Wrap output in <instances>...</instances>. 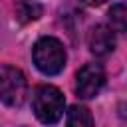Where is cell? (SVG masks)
I'll use <instances>...</instances> for the list:
<instances>
[{
	"instance_id": "cell-1",
	"label": "cell",
	"mask_w": 127,
	"mask_h": 127,
	"mask_svg": "<svg viewBox=\"0 0 127 127\" xmlns=\"http://www.w3.org/2000/svg\"><path fill=\"white\" fill-rule=\"evenodd\" d=\"M64 107H65V99L58 87H54V85L36 87V91L32 95V109H34V115L42 123H46V125L58 123L64 115Z\"/></svg>"
},
{
	"instance_id": "cell-2",
	"label": "cell",
	"mask_w": 127,
	"mask_h": 127,
	"mask_svg": "<svg viewBox=\"0 0 127 127\" xmlns=\"http://www.w3.org/2000/svg\"><path fill=\"white\" fill-rule=\"evenodd\" d=\"M34 64L44 75H58L65 65V50L56 38H40L34 44Z\"/></svg>"
},
{
	"instance_id": "cell-3",
	"label": "cell",
	"mask_w": 127,
	"mask_h": 127,
	"mask_svg": "<svg viewBox=\"0 0 127 127\" xmlns=\"http://www.w3.org/2000/svg\"><path fill=\"white\" fill-rule=\"evenodd\" d=\"M28 93V81L24 73L12 65H2L0 69V97L6 105L18 107L24 103Z\"/></svg>"
},
{
	"instance_id": "cell-4",
	"label": "cell",
	"mask_w": 127,
	"mask_h": 127,
	"mask_svg": "<svg viewBox=\"0 0 127 127\" xmlns=\"http://www.w3.org/2000/svg\"><path fill=\"white\" fill-rule=\"evenodd\" d=\"M105 83V71L99 64H87L83 65L75 75V91L83 99L95 97Z\"/></svg>"
},
{
	"instance_id": "cell-5",
	"label": "cell",
	"mask_w": 127,
	"mask_h": 127,
	"mask_svg": "<svg viewBox=\"0 0 127 127\" xmlns=\"http://www.w3.org/2000/svg\"><path fill=\"white\" fill-rule=\"evenodd\" d=\"M87 44H89L91 54H95L99 58L109 56L115 50V30L109 28V26H105V24H99V26H95L89 32Z\"/></svg>"
},
{
	"instance_id": "cell-6",
	"label": "cell",
	"mask_w": 127,
	"mask_h": 127,
	"mask_svg": "<svg viewBox=\"0 0 127 127\" xmlns=\"http://www.w3.org/2000/svg\"><path fill=\"white\" fill-rule=\"evenodd\" d=\"M109 24L115 32L127 36V4H115L109 10Z\"/></svg>"
},
{
	"instance_id": "cell-7",
	"label": "cell",
	"mask_w": 127,
	"mask_h": 127,
	"mask_svg": "<svg viewBox=\"0 0 127 127\" xmlns=\"http://www.w3.org/2000/svg\"><path fill=\"white\" fill-rule=\"evenodd\" d=\"M67 125H71V127H89V125H93V117L85 107L73 105L67 111Z\"/></svg>"
},
{
	"instance_id": "cell-8",
	"label": "cell",
	"mask_w": 127,
	"mask_h": 127,
	"mask_svg": "<svg viewBox=\"0 0 127 127\" xmlns=\"http://www.w3.org/2000/svg\"><path fill=\"white\" fill-rule=\"evenodd\" d=\"M40 8L38 6H32V4H24L22 8H20V16H22V20H36L38 16H40Z\"/></svg>"
},
{
	"instance_id": "cell-9",
	"label": "cell",
	"mask_w": 127,
	"mask_h": 127,
	"mask_svg": "<svg viewBox=\"0 0 127 127\" xmlns=\"http://www.w3.org/2000/svg\"><path fill=\"white\" fill-rule=\"evenodd\" d=\"M103 2H107V0H83V4H87V6H101Z\"/></svg>"
}]
</instances>
